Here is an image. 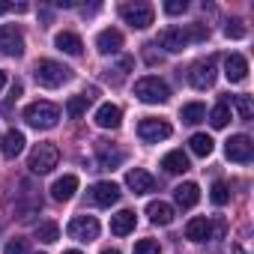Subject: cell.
<instances>
[{
	"instance_id": "cell-1",
	"label": "cell",
	"mask_w": 254,
	"mask_h": 254,
	"mask_svg": "<svg viewBox=\"0 0 254 254\" xmlns=\"http://www.w3.org/2000/svg\"><path fill=\"white\" fill-rule=\"evenodd\" d=\"M33 78H36V84L54 90V87H63L72 78V69L63 66V63H57V60H39L33 66Z\"/></svg>"
},
{
	"instance_id": "cell-2",
	"label": "cell",
	"mask_w": 254,
	"mask_h": 254,
	"mask_svg": "<svg viewBox=\"0 0 254 254\" xmlns=\"http://www.w3.org/2000/svg\"><path fill=\"white\" fill-rule=\"evenodd\" d=\"M135 96L147 105H165L171 99V87L159 75H144V78L135 81Z\"/></svg>"
},
{
	"instance_id": "cell-3",
	"label": "cell",
	"mask_w": 254,
	"mask_h": 254,
	"mask_svg": "<svg viewBox=\"0 0 254 254\" xmlns=\"http://www.w3.org/2000/svg\"><path fill=\"white\" fill-rule=\"evenodd\" d=\"M24 120L33 129H54L57 120H60V108L54 102H33L24 108Z\"/></svg>"
},
{
	"instance_id": "cell-4",
	"label": "cell",
	"mask_w": 254,
	"mask_h": 254,
	"mask_svg": "<svg viewBox=\"0 0 254 254\" xmlns=\"http://www.w3.org/2000/svg\"><path fill=\"white\" fill-rule=\"evenodd\" d=\"M120 15H123V21L129 24L132 30H147L153 24V18H156V9L150 3H144V0H135V3H123Z\"/></svg>"
},
{
	"instance_id": "cell-5",
	"label": "cell",
	"mask_w": 254,
	"mask_h": 254,
	"mask_svg": "<svg viewBox=\"0 0 254 254\" xmlns=\"http://www.w3.org/2000/svg\"><path fill=\"white\" fill-rule=\"evenodd\" d=\"M57 162H60V150L54 147V144H39L33 153H30V162H27V168L33 171V174H51L54 168H57Z\"/></svg>"
},
{
	"instance_id": "cell-6",
	"label": "cell",
	"mask_w": 254,
	"mask_h": 254,
	"mask_svg": "<svg viewBox=\"0 0 254 254\" xmlns=\"http://www.w3.org/2000/svg\"><path fill=\"white\" fill-rule=\"evenodd\" d=\"M171 132H174L171 123L168 120H159V117H144L138 123V138L147 141V144H159V141L171 138Z\"/></svg>"
},
{
	"instance_id": "cell-7",
	"label": "cell",
	"mask_w": 254,
	"mask_h": 254,
	"mask_svg": "<svg viewBox=\"0 0 254 254\" xmlns=\"http://www.w3.org/2000/svg\"><path fill=\"white\" fill-rule=\"evenodd\" d=\"M215 57H206V60H200V63H194L191 66V72H189V84L194 87V90H209L212 84H215Z\"/></svg>"
},
{
	"instance_id": "cell-8",
	"label": "cell",
	"mask_w": 254,
	"mask_h": 254,
	"mask_svg": "<svg viewBox=\"0 0 254 254\" xmlns=\"http://www.w3.org/2000/svg\"><path fill=\"white\" fill-rule=\"evenodd\" d=\"M224 156H227L230 162L245 165V162H251V156H254V141H251L248 135H233V138L224 141Z\"/></svg>"
},
{
	"instance_id": "cell-9",
	"label": "cell",
	"mask_w": 254,
	"mask_h": 254,
	"mask_svg": "<svg viewBox=\"0 0 254 254\" xmlns=\"http://www.w3.org/2000/svg\"><path fill=\"white\" fill-rule=\"evenodd\" d=\"M66 230H69V236L78 239V242H93V239L99 236L102 227H99V221H96L93 215H75V218L69 221Z\"/></svg>"
},
{
	"instance_id": "cell-10",
	"label": "cell",
	"mask_w": 254,
	"mask_h": 254,
	"mask_svg": "<svg viewBox=\"0 0 254 254\" xmlns=\"http://www.w3.org/2000/svg\"><path fill=\"white\" fill-rule=\"evenodd\" d=\"M0 51L6 57H21L24 54V36L15 24H0Z\"/></svg>"
},
{
	"instance_id": "cell-11",
	"label": "cell",
	"mask_w": 254,
	"mask_h": 254,
	"mask_svg": "<svg viewBox=\"0 0 254 254\" xmlns=\"http://www.w3.org/2000/svg\"><path fill=\"white\" fill-rule=\"evenodd\" d=\"M123 159H126V156H123L120 147H114L111 141H96V162H99L102 171H114V168H120Z\"/></svg>"
},
{
	"instance_id": "cell-12",
	"label": "cell",
	"mask_w": 254,
	"mask_h": 254,
	"mask_svg": "<svg viewBox=\"0 0 254 254\" xmlns=\"http://www.w3.org/2000/svg\"><path fill=\"white\" fill-rule=\"evenodd\" d=\"M120 186L117 183H111V180H102V183H96L93 189H90V200L96 203V206H114L117 200H120Z\"/></svg>"
},
{
	"instance_id": "cell-13",
	"label": "cell",
	"mask_w": 254,
	"mask_h": 254,
	"mask_svg": "<svg viewBox=\"0 0 254 254\" xmlns=\"http://www.w3.org/2000/svg\"><path fill=\"white\" fill-rule=\"evenodd\" d=\"M159 45H162L165 51H171V54H180V51L189 45L186 27H165V30L159 33Z\"/></svg>"
},
{
	"instance_id": "cell-14",
	"label": "cell",
	"mask_w": 254,
	"mask_h": 254,
	"mask_svg": "<svg viewBox=\"0 0 254 254\" xmlns=\"http://www.w3.org/2000/svg\"><path fill=\"white\" fill-rule=\"evenodd\" d=\"M126 186H129L135 194H147V191H156V177L147 174L144 168H132L126 174Z\"/></svg>"
},
{
	"instance_id": "cell-15",
	"label": "cell",
	"mask_w": 254,
	"mask_h": 254,
	"mask_svg": "<svg viewBox=\"0 0 254 254\" xmlns=\"http://www.w3.org/2000/svg\"><path fill=\"white\" fill-rule=\"evenodd\" d=\"M224 75H227L230 84L245 81V78H248V60H245L242 54H227V60H224Z\"/></svg>"
},
{
	"instance_id": "cell-16",
	"label": "cell",
	"mask_w": 254,
	"mask_h": 254,
	"mask_svg": "<svg viewBox=\"0 0 254 254\" xmlns=\"http://www.w3.org/2000/svg\"><path fill=\"white\" fill-rule=\"evenodd\" d=\"M75 191H78V177H75V174H66V177H60V180L51 186V197H54V200H60V203L72 200V197H75Z\"/></svg>"
},
{
	"instance_id": "cell-17",
	"label": "cell",
	"mask_w": 254,
	"mask_h": 254,
	"mask_svg": "<svg viewBox=\"0 0 254 254\" xmlns=\"http://www.w3.org/2000/svg\"><path fill=\"white\" fill-rule=\"evenodd\" d=\"M120 123H123V111L117 108V105H102L99 111H96V126L99 129H120Z\"/></svg>"
},
{
	"instance_id": "cell-18",
	"label": "cell",
	"mask_w": 254,
	"mask_h": 254,
	"mask_svg": "<svg viewBox=\"0 0 254 254\" xmlns=\"http://www.w3.org/2000/svg\"><path fill=\"white\" fill-rule=\"evenodd\" d=\"M96 48H99V54H117V51L123 48V33L114 30V27L102 30V33L96 36Z\"/></svg>"
},
{
	"instance_id": "cell-19",
	"label": "cell",
	"mask_w": 254,
	"mask_h": 254,
	"mask_svg": "<svg viewBox=\"0 0 254 254\" xmlns=\"http://www.w3.org/2000/svg\"><path fill=\"white\" fill-rule=\"evenodd\" d=\"M54 45H57V51H63V54H69V57H78V54L84 51L81 36H78V33H72V30L57 33V36H54Z\"/></svg>"
},
{
	"instance_id": "cell-20",
	"label": "cell",
	"mask_w": 254,
	"mask_h": 254,
	"mask_svg": "<svg viewBox=\"0 0 254 254\" xmlns=\"http://www.w3.org/2000/svg\"><path fill=\"white\" fill-rule=\"evenodd\" d=\"M209 236H212V221H209V218L197 215V218H191V221L186 224V239H191V242H206Z\"/></svg>"
},
{
	"instance_id": "cell-21",
	"label": "cell",
	"mask_w": 254,
	"mask_h": 254,
	"mask_svg": "<svg viewBox=\"0 0 254 254\" xmlns=\"http://www.w3.org/2000/svg\"><path fill=\"white\" fill-rule=\"evenodd\" d=\"M135 230V212L132 209H120L117 215H111V233L114 236H129Z\"/></svg>"
},
{
	"instance_id": "cell-22",
	"label": "cell",
	"mask_w": 254,
	"mask_h": 254,
	"mask_svg": "<svg viewBox=\"0 0 254 254\" xmlns=\"http://www.w3.org/2000/svg\"><path fill=\"white\" fill-rule=\"evenodd\" d=\"M24 132H18V129H9L6 135H3V144H0V153H3V159H15L21 150H24Z\"/></svg>"
},
{
	"instance_id": "cell-23",
	"label": "cell",
	"mask_w": 254,
	"mask_h": 254,
	"mask_svg": "<svg viewBox=\"0 0 254 254\" xmlns=\"http://www.w3.org/2000/svg\"><path fill=\"white\" fill-rule=\"evenodd\" d=\"M174 200H177L183 209H191V206L200 200V189H197V183H183V186H177V189H174Z\"/></svg>"
},
{
	"instance_id": "cell-24",
	"label": "cell",
	"mask_w": 254,
	"mask_h": 254,
	"mask_svg": "<svg viewBox=\"0 0 254 254\" xmlns=\"http://www.w3.org/2000/svg\"><path fill=\"white\" fill-rule=\"evenodd\" d=\"M147 215H150V221L153 224H171L174 221V206L171 203H165V200H150L147 203Z\"/></svg>"
},
{
	"instance_id": "cell-25",
	"label": "cell",
	"mask_w": 254,
	"mask_h": 254,
	"mask_svg": "<svg viewBox=\"0 0 254 254\" xmlns=\"http://www.w3.org/2000/svg\"><path fill=\"white\" fill-rule=\"evenodd\" d=\"M162 168H165L168 174H186L191 165H189V156H186L183 150H171V153L162 159Z\"/></svg>"
},
{
	"instance_id": "cell-26",
	"label": "cell",
	"mask_w": 254,
	"mask_h": 254,
	"mask_svg": "<svg viewBox=\"0 0 254 254\" xmlns=\"http://www.w3.org/2000/svg\"><path fill=\"white\" fill-rule=\"evenodd\" d=\"M180 117H183V123L197 126L200 120H206V105H203V102H189V105H183Z\"/></svg>"
},
{
	"instance_id": "cell-27",
	"label": "cell",
	"mask_w": 254,
	"mask_h": 254,
	"mask_svg": "<svg viewBox=\"0 0 254 254\" xmlns=\"http://www.w3.org/2000/svg\"><path fill=\"white\" fill-rule=\"evenodd\" d=\"M209 123H212V129H224V126L230 123V102L221 99L212 111H209Z\"/></svg>"
},
{
	"instance_id": "cell-28",
	"label": "cell",
	"mask_w": 254,
	"mask_h": 254,
	"mask_svg": "<svg viewBox=\"0 0 254 254\" xmlns=\"http://www.w3.org/2000/svg\"><path fill=\"white\" fill-rule=\"evenodd\" d=\"M90 102H93V93H81V96H72L69 102H66V114L72 117V120H78L87 108H90Z\"/></svg>"
},
{
	"instance_id": "cell-29",
	"label": "cell",
	"mask_w": 254,
	"mask_h": 254,
	"mask_svg": "<svg viewBox=\"0 0 254 254\" xmlns=\"http://www.w3.org/2000/svg\"><path fill=\"white\" fill-rule=\"evenodd\" d=\"M189 147H191V153H194V156H200V159H206V156L212 153V147H215V141H212L209 135H203V132H197V135H191V141H189Z\"/></svg>"
},
{
	"instance_id": "cell-30",
	"label": "cell",
	"mask_w": 254,
	"mask_h": 254,
	"mask_svg": "<svg viewBox=\"0 0 254 254\" xmlns=\"http://www.w3.org/2000/svg\"><path fill=\"white\" fill-rule=\"evenodd\" d=\"M36 239L45 242V245L57 242V239H60V227H57V221H39V224H36Z\"/></svg>"
},
{
	"instance_id": "cell-31",
	"label": "cell",
	"mask_w": 254,
	"mask_h": 254,
	"mask_svg": "<svg viewBox=\"0 0 254 254\" xmlns=\"http://www.w3.org/2000/svg\"><path fill=\"white\" fill-rule=\"evenodd\" d=\"M227 102H233L236 105V111H239V120H251L254 117V102H251V96H233V99H227Z\"/></svg>"
},
{
	"instance_id": "cell-32",
	"label": "cell",
	"mask_w": 254,
	"mask_h": 254,
	"mask_svg": "<svg viewBox=\"0 0 254 254\" xmlns=\"http://www.w3.org/2000/svg\"><path fill=\"white\" fill-rule=\"evenodd\" d=\"M209 200L215 203V206H224L227 200H230V186L227 183H212V189H209Z\"/></svg>"
},
{
	"instance_id": "cell-33",
	"label": "cell",
	"mask_w": 254,
	"mask_h": 254,
	"mask_svg": "<svg viewBox=\"0 0 254 254\" xmlns=\"http://www.w3.org/2000/svg\"><path fill=\"white\" fill-rule=\"evenodd\" d=\"M186 33H189V42H203L209 36V27L206 24H189Z\"/></svg>"
},
{
	"instance_id": "cell-34",
	"label": "cell",
	"mask_w": 254,
	"mask_h": 254,
	"mask_svg": "<svg viewBox=\"0 0 254 254\" xmlns=\"http://www.w3.org/2000/svg\"><path fill=\"white\" fill-rule=\"evenodd\" d=\"M135 254H162V248H159L156 239H138L135 242Z\"/></svg>"
},
{
	"instance_id": "cell-35",
	"label": "cell",
	"mask_w": 254,
	"mask_h": 254,
	"mask_svg": "<svg viewBox=\"0 0 254 254\" xmlns=\"http://www.w3.org/2000/svg\"><path fill=\"white\" fill-rule=\"evenodd\" d=\"M245 24L242 21H227V27H224V36L227 39H245Z\"/></svg>"
},
{
	"instance_id": "cell-36",
	"label": "cell",
	"mask_w": 254,
	"mask_h": 254,
	"mask_svg": "<svg viewBox=\"0 0 254 254\" xmlns=\"http://www.w3.org/2000/svg\"><path fill=\"white\" fill-rule=\"evenodd\" d=\"M3 254H30V245H27V239H9Z\"/></svg>"
},
{
	"instance_id": "cell-37",
	"label": "cell",
	"mask_w": 254,
	"mask_h": 254,
	"mask_svg": "<svg viewBox=\"0 0 254 254\" xmlns=\"http://www.w3.org/2000/svg\"><path fill=\"white\" fill-rule=\"evenodd\" d=\"M186 9H189L186 0H168V3H165V12H168V15H180V12H186Z\"/></svg>"
},
{
	"instance_id": "cell-38",
	"label": "cell",
	"mask_w": 254,
	"mask_h": 254,
	"mask_svg": "<svg viewBox=\"0 0 254 254\" xmlns=\"http://www.w3.org/2000/svg\"><path fill=\"white\" fill-rule=\"evenodd\" d=\"M24 93V87H21V81H12V87H9V99H18Z\"/></svg>"
},
{
	"instance_id": "cell-39",
	"label": "cell",
	"mask_w": 254,
	"mask_h": 254,
	"mask_svg": "<svg viewBox=\"0 0 254 254\" xmlns=\"http://www.w3.org/2000/svg\"><path fill=\"white\" fill-rule=\"evenodd\" d=\"M3 12H12V3H0V15Z\"/></svg>"
},
{
	"instance_id": "cell-40",
	"label": "cell",
	"mask_w": 254,
	"mask_h": 254,
	"mask_svg": "<svg viewBox=\"0 0 254 254\" xmlns=\"http://www.w3.org/2000/svg\"><path fill=\"white\" fill-rule=\"evenodd\" d=\"M3 87H6V72L0 69V90H3Z\"/></svg>"
},
{
	"instance_id": "cell-41",
	"label": "cell",
	"mask_w": 254,
	"mask_h": 254,
	"mask_svg": "<svg viewBox=\"0 0 254 254\" xmlns=\"http://www.w3.org/2000/svg\"><path fill=\"white\" fill-rule=\"evenodd\" d=\"M102 254H120V251H117V248H105Z\"/></svg>"
},
{
	"instance_id": "cell-42",
	"label": "cell",
	"mask_w": 254,
	"mask_h": 254,
	"mask_svg": "<svg viewBox=\"0 0 254 254\" xmlns=\"http://www.w3.org/2000/svg\"><path fill=\"white\" fill-rule=\"evenodd\" d=\"M233 254H245V251H242V248H239V245H233Z\"/></svg>"
},
{
	"instance_id": "cell-43",
	"label": "cell",
	"mask_w": 254,
	"mask_h": 254,
	"mask_svg": "<svg viewBox=\"0 0 254 254\" xmlns=\"http://www.w3.org/2000/svg\"><path fill=\"white\" fill-rule=\"evenodd\" d=\"M63 254H81V251H63Z\"/></svg>"
}]
</instances>
